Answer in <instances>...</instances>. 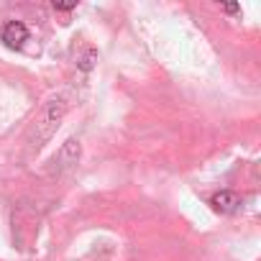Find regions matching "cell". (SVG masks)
<instances>
[{"label":"cell","instance_id":"cell-1","mask_svg":"<svg viewBox=\"0 0 261 261\" xmlns=\"http://www.w3.org/2000/svg\"><path fill=\"white\" fill-rule=\"evenodd\" d=\"M0 41L11 49H21L26 41H29V29L21 23V21H8L0 31Z\"/></svg>","mask_w":261,"mask_h":261},{"label":"cell","instance_id":"cell-2","mask_svg":"<svg viewBox=\"0 0 261 261\" xmlns=\"http://www.w3.org/2000/svg\"><path fill=\"white\" fill-rule=\"evenodd\" d=\"M210 205L218 210V213H223V215H228V213H236L238 207H241V197L236 195V192H230V190H223V192H218V195H213V200H210Z\"/></svg>","mask_w":261,"mask_h":261},{"label":"cell","instance_id":"cell-3","mask_svg":"<svg viewBox=\"0 0 261 261\" xmlns=\"http://www.w3.org/2000/svg\"><path fill=\"white\" fill-rule=\"evenodd\" d=\"M77 8V3H54V11H72Z\"/></svg>","mask_w":261,"mask_h":261},{"label":"cell","instance_id":"cell-4","mask_svg":"<svg viewBox=\"0 0 261 261\" xmlns=\"http://www.w3.org/2000/svg\"><path fill=\"white\" fill-rule=\"evenodd\" d=\"M92 59H95V51H90V54L85 57V62H82V69H90V67H92Z\"/></svg>","mask_w":261,"mask_h":261},{"label":"cell","instance_id":"cell-5","mask_svg":"<svg viewBox=\"0 0 261 261\" xmlns=\"http://www.w3.org/2000/svg\"><path fill=\"white\" fill-rule=\"evenodd\" d=\"M223 11H228V13H238L241 8H238V6H223Z\"/></svg>","mask_w":261,"mask_h":261}]
</instances>
